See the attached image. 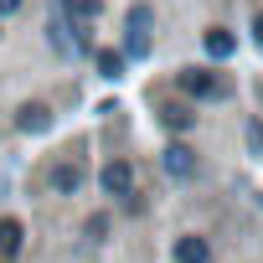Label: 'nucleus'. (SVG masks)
Returning a JSON list of instances; mask_svg holds the SVG:
<instances>
[{"mask_svg":"<svg viewBox=\"0 0 263 263\" xmlns=\"http://www.w3.org/2000/svg\"><path fill=\"white\" fill-rule=\"evenodd\" d=\"M253 36H258V42H263V11H258V21H253Z\"/></svg>","mask_w":263,"mask_h":263,"instance_id":"15","label":"nucleus"},{"mask_svg":"<svg viewBox=\"0 0 263 263\" xmlns=\"http://www.w3.org/2000/svg\"><path fill=\"white\" fill-rule=\"evenodd\" d=\"M176 263H212L206 237H181V242H176Z\"/></svg>","mask_w":263,"mask_h":263,"instance_id":"5","label":"nucleus"},{"mask_svg":"<svg viewBox=\"0 0 263 263\" xmlns=\"http://www.w3.org/2000/svg\"><path fill=\"white\" fill-rule=\"evenodd\" d=\"M108 232V217H88V237H103Z\"/></svg>","mask_w":263,"mask_h":263,"instance_id":"13","label":"nucleus"},{"mask_svg":"<svg viewBox=\"0 0 263 263\" xmlns=\"http://www.w3.org/2000/svg\"><path fill=\"white\" fill-rule=\"evenodd\" d=\"M21 237H26V232H21V222H16V217L0 222V253H6V258H11V253H21Z\"/></svg>","mask_w":263,"mask_h":263,"instance_id":"8","label":"nucleus"},{"mask_svg":"<svg viewBox=\"0 0 263 263\" xmlns=\"http://www.w3.org/2000/svg\"><path fill=\"white\" fill-rule=\"evenodd\" d=\"M98 72L103 78H119L124 72V52H98Z\"/></svg>","mask_w":263,"mask_h":263,"instance_id":"11","label":"nucleus"},{"mask_svg":"<svg viewBox=\"0 0 263 263\" xmlns=\"http://www.w3.org/2000/svg\"><path fill=\"white\" fill-rule=\"evenodd\" d=\"M62 11H67V16H78V21H88V16L98 11V0H62Z\"/></svg>","mask_w":263,"mask_h":263,"instance_id":"12","label":"nucleus"},{"mask_svg":"<svg viewBox=\"0 0 263 263\" xmlns=\"http://www.w3.org/2000/svg\"><path fill=\"white\" fill-rule=\"evenodd\" d=\"M78 181H83V171H78V165H67V160H62V165H52V191H78Z\"/></svg>","mask_w":263,"mask_h":263,"instance_id":"9","label":"nucleus"},{"mask_svg":"<svg viewBox=\"0 0 263 263\" xmlns=\"http://www.w3.org/2000/svg\"><path fill=\"white\" fill-rule=\"evenodd\" d=\"M150 21H155V11L150 6H129V57H145L150 52Z\"/></svg>","mask_w":263,"mask_h":263,"instance_id":"1","label":"nucleus"},{"mask_svg":"<svg viewBox=\"0 0 263 263\" xmlns=\"http://www.w3.org/2000/svg\"><path fill=\"white\" fill-rule=\"evenodd\" d=\"M47 124H52V119H47V108H42V103H26V108H21V129H26V135H42Z\"/></svg>","mask_w":263,"mask_h":263,"instance_id":"10","label":"nucleus"},{"mask_svg":"<svg viewBox=\"0 0 263 263\" xmlns=\"http://www.w3.org/2000/svg\"><path fill=\"white\" fill-rule=\"evenodd\" d=\"M165 171L176 176V181H186V176H196V155H191V145H165Z\"/></svg>","mask_w":263,"mask_h":263,"instance_id":"4","label":"nucleus"},{"mask_svg":"<svg viewBox=\"0 0 263 263\" xmlns=\"http://www.w3.org/2000/svg\"><path fill=\"white\" fill-rule=\"evenodd\" d=\"M181 93H191V98H222V83L206 67H191V72H181Z\"/></svg>","mask_w":263,"mask_h":263,"instance_id":"3","label":"nucleus"},{"mask_svg":"<svg viewBox=\"0 0 263 263\" xmlns=\"http://www.w3.org/2000/svg\"><path fill=\"white\" fill-rule=\"evenodd\" d=\"M232 52H237V36L222 31V26H212L206 31V57H232Z\"/></svg>","mask_w":263,"mask_h":263,"instance_id":"6","label":"nucleus"},{"mask_svg":"<svg viewBox=\"0 0 263 263\" xmlns=\"http://www.w3.org/2000/svg\"><path fill=\"white\" fill-rule=\"evenodd\" d=\"M103 191L119 196V201H135V165L129 160H108L103 165Z\"/></svg>","mask_w":263,"mask_h":263,"instance_id":"2","label":"nucleus"},{"mask_svg":"<svg viewBox=\"0 0 263 263\" xmlns=\"http://www.w3.org/2000/svg\"><path fill=\"white\" fill-rule=\"evenodd\" d=\"M11 11H21V0H0V16H11Z\"/></svg>","mask_w":263,"mask_h":263,"instance_id":"14","label":"nucleus"},{"mask_svg":"<svg viewBox=\"0 0 263 263\" xmlns=\"http://www.w3.org/2000/svg\"><path fill=\"white\" fill-rule=\"evenodd\" d=\"M160 119H165V129H176V135H181V129H191V124H196V114H191L186 103H165V108H160Z\"/></svg>","mask_w":263,"mask_h":263,"instance_id":"7","label":"nucleus"}]
</instances>
